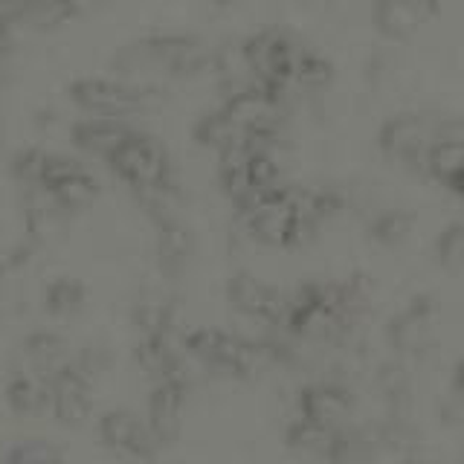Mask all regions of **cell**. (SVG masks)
Segmentation results:
<instances>
[{
    "mask_svg": "<svg viewBox=\"0 0 464 464\" xmlns=\"http://www.w3.org/2000/svg\"><path fill=\"white\" fill-rule=\"evenodd\" d=\"M250 238L267 246H299L314 236V224L302 215L296 186H279L238 209Z\"/></svg>",
    "mask_w": 464,
    "mask_h": 464,
    "instance_id": "obj_3",
    "label": "cell"
},
{
    "mask_svg": "<svg viewBox=\"0 0 464 464\" xmlns=\"http://www.w3.org/2000/svg\"><path fill=\"white\" fill-rule=\"evenodd\" d=\"M435 250H439V261L444 267H461L464 265V224H450L439 244H435Z\"/></svg>",
    "mask_w": 464,
    "mask_h": 464,
    "instance_id": "obj_28",
    "label": "cell"
},
{
    "mask_svg": "<svg viewBox=\"0 0 464 464\" xmlns=\"http://www.w3.org/2000/svg\"><path fill=\"white\" fill-rule=\"evenodd\" d=\"M450 192H456V195H459V198L464 200V174H461V178H459V180L453 183V188H450Z\"/></svg>",
    "mask_w": 464,
    "mask_h": 464,
    "instance_id": "obj_34",
    "label": "cell"
},
{
    "mask_svg": "<svg viewBox=\"0 0 464 464\" xmlns=\"http://www.w3.org/2000/svg\"><path fill=\"white\" fill-rule=\"evenodd\" d=\"M18 29H26V0H0V38L14 41Z\"/></svg>",
    "mask_w": 464,
    "mask_h": 464,
    "instance_id": "obj_30",
    "label": "cell"
},
{
    "mask_svg": "<svg viewBox=\"0 0 464 464\" xmlns=\"http://www.w3.org/2000/svg\"><path fill=\"white\" fill-rule=\"evenodd\" d=\"M334 79V67L328 58L314 53L311 47H304L294 62V87H304V91H316V87H325Z\"/></svg>",
    "mask_w": 464,
    "mask_h": 464,
    "instance_id": "obj_24",
    "label": "cell"
},
{
    "mask_svg": "<svg viewBox=\"0 0 464 464\" xmlns=\"http://www.w3.org/2000/svg\"><path fill=\"white\" fill-rule=\"evenodd\" d=\"M183 345L188 354L203 362V366L218 369L224 374H236V377H250L265 369L267 362L282 357L279 345L246 340V337H238V334L218 331V328H198L183 340Z\"/></svg>",
    "mask_w": 464,
    "mask_h": 464,
    "instance_id": "obj_4",
    "label": "cell"
},
{
    "mask_svg": "<svg viewBox=\"0 0 464 464\" xmlns=\"http://www.w3.org/2000/svg\"><path fill=\"white\" fill-rule=\"evenodd\" d=\"M72 366H76L84 377H96L102 369L108 366V357H105V352L102 348H84V352H79V357L72 360Z\"/></svg>",
    "mask_w": 464,
    "mask_h": 464,
    "instance_id": "obj_31",
    "label": "cell"
},
{
    "mask_svg": "<svg viewBox=\"0 0 464 464\" xmlns=\"http://www.w3.org/2000/svg\"><path fill=\"white\" fill-rule=\"evenodd\" d=\"M410 229H412V215L392 209V212H383L372 224V238L386 246H398L406 236H410Z\"/></svg>",
    "mask_w": 464,
    "mask_h": 464,
    "instance_id": "obj_27",
    "label": "cell"
},
{
    "mask_svg": "<svg viewBox=\"0 0 464 464\" xmlns=\"http://www.w3.org/2000/svg\"><path fill=\"white\" fill-rule=\"evenodd\" d=\"M134 325L140 328L142 337L151 334H171V308L166 302H140L134 308Z\"/></svg>",
    "mask_w": 464,
    "mask_h": 464,
    "instance_id": "obj_26",
    "label": "cell"
},
{
    "mask_svg": "<svg viewBox=\"0 0 464 464\" xmlns=\"http://www.w3.org/2000/svg\"><path fill=\"white\" fill-rule=\"evenodd\" d=\"M50 389H53V406L50 412L62 420V424H82L91 415V377H84L72 362L62 366L50 374Z\"/></svg>",
    "mask_w": 464,
    "mask_h": 464,
    "instance_id": "obj_11",
    "label": "cell"
},
{
    "mask_svg": "<svg viewBox=\"0 0 464 464\" xmlns=\"http://www.w3.org/2000/svg\"><path fill=\"white\" fill-rule=\"evenodd\" d=\"M354 410V395L343 383L319 381L302 386L296 395V415L311 418L325 427H343V420Z\"/></svg>",
    "mask_w": 464,
    "mask_h": 464,
    "instance_id": "obj_10",
    "label": "cell"
},
{
    "mask_svg": "<svg viewBox=\"0 0 464 464\" xmlns=\"http://www.w3.org/2000/svg\"><path fill=\"white\" fill-rule=\"evenodd\" d=\"M99 439L105 441L116 453H125L130 459H151L160 441L149 420H140L128 410H111L99 418Z\"/></svg>",
    "mask_w": 464,
    "mask_h": 464,
    "instance_id": "obj_9",
    "label": "cell"
},
{
    "mask_svg": "<svg viewBox=\"0 0 464 464\" xmlns=\"http://www.w3.org/2000/svg\"><path fill=\"white\" fill-rule=\"evenodd\" d=\"M439 12L435 0H374L372 21L386 38H410Z\"/></svg>",
    "mask_w": 464,
    "mask_h": 464,
    "instance_id": "obj_12",
    "label": "cell"
},
{
    "mask_svg": "<svg viewBox=\"0 0 464 464\" xmlns=\"http://www.w3.org/2000/svg\"><path fill=\"white\" fill-rule=\"evenodd\" d=\"M435 140V125L430 116L424 113H398L392 120L383 122L381 134H377V145L386 157L403 160V163H412L420 169L424 163V154L430 151V145Z\"/></svg>",
    "mask_w": 464,
    "mask_h": 464,
    "instance_id": "obj_8",
    "label": "cell"
},
{
    "mask_svg": "<svg viewBox=\"0 0 464 464\" xmlns=\"http://www.w3.org/2000/svg\"><path fill=\"white\" fill-rule=\"evenodd\" d=\"M67 96L76 102L82 111L93 116H128L149 111L163 102V93L151 84H130L122 79L105 76H84L67 87Z\"/></svg>",
    "mask_w": 464,
    "mask_h": 464,
    "instance_id": "obj_5",
    "label": "cell"
},
{
    "mask_svg": "<svg viewBox=\"0 0 464 464\" xmlns=\"http://www.w3.org/2000/svg\"><path fill=\"white\" fill-rule=\"evenodd\" d=\"M453 389L459 392V395L464 398V360L456 366V372H453Z\"/></svg>",
    "mask_w": 464,
    "mask_h": 464,
    "instance_id": "obj_33",
    "label": "cell"
},
{
    "mask_svg": "<svg viewBox=\"0 0 464 464\" xmlns=\"http://www.w3.org/2000/svg\"><path fill=\"white\" fill-rule=\"evenodd\" d=\"M195 140L203 145V149H212L218 154H224L229 149H238V145L246 142V134L244 130L229 120L227 111H212L207 116H200L198 125H195Z\"/></svg>",
    "mask_w": 464,
    "mask_h": 464,
    "instance_id": "obj_19",
    "label": "cell"
},
{
    "mask_svg": "<svg viewBox=\"0 0 464 464\" xmlns=\"http://www.w3.org/2000/svg\"><path fill=\"white\" fill-rule=\"evenodd\" d=\"M227 299L238 314L253 316L258 323H267L276 328L285 325V316L290 308V294H285V290L276 285L256 279L250 273L232 276L227 285Z\"/></svg>",
    "mask_w": 464,
    "mask_h": 464,
    "instance_id": "obj_7",
    "label": "cell"
},
{
    "mask_svg": "<svg viewBox=\"0 0 464 464\" xmlns=\"http://www.w3.org/2000/svg\"><path fill=\"white\" fill-rule=\"evenodd\" d=\"M432 302L430 299H415L410 308H403L395 319L389 323V343L398 352H418L424 348L430 328H432Z\"/></svg>",
    "mask_w": 464,
    "mask_h": 464,
    "instance_id": "obj_15",
    "label": "cell"
},
{
    "mask_svg": "<svg viewBox=\"0 0 464 464\" xmlns=\"http://www.w3.org/2000/svg\"><path fill=\"white\" fill-rule=\"evenodd\" d=\"M21 354L29 360V366L44 372V374H53L62 366H67V343L58 337L53 331H35L29 334L21 345Z\"/></svg>",
    "mask_w": 464,
    "mask_h": 464,
    "instance_id": "obj_20",
    "label": "cell"
},
{
    "mask_svg": "<svg viewBox=\"0 0 464 464\" xmlns=\"http://www.w3.org/2000/svg\"><path fill=\"white\" fill-rule=\"evenodd\" d=\"M212 64V53L195 35H149L130 41L113 55V67L120 72L160 70L166 76H195Z\"/></svg>",
    "mask_w": 464,
    "mask_h": 464,
    "instance_id": "obj_2",
    "label": "cell"
},
{
    "mask_svg": "<svg viewBox=\"0 0 464 464\" xmlns=\"http://www.w3.org/2000/svg\"><path fill=\"white\" fill-rule=\"evenodd\" d=\"M6 403H9V410L21 418L50 412V406H53L50 377L47 381H38V377H29V374L12 377L6 386Z\"/></svg>",
    "mask_w": 464,
    "mask_h": 464,
    "instance_id": "obj_18",
    "label": "cell"
},
{
    "mask_svg": "<svg viewBox=\"0 0 464 464\" xmlns=\"http://www.w3.org/2000/svg\"><path fill=\"white\" fill-rule=\"evenodd\" d=\"M18 76V47L14 41L0 38V84H9Z\"/></svg>",
    "mask_w": 464,
    "mask_h": 464,
    "instance_id": "obj_32",
    "label": "cell"
},
{
    "mask_svg": "<svg viewBox=\"0 0 464 464\" xmlns=\"http://www.w3.org/2000/svg\"><path fill=\"white\" fill-rule=\"evenodd\" d=\"M192 232L178 218H166L157 224V261L166 273H180L192 258Z\"/></svg>",
    "mask_w": 464,
    "mask_h": 464,
    "instance_id": "obj_16",
    "label": "cell"
},
{
    "mask_svg": "<svg viewBox=\"0 0 464 464\" xmlns=\"http://www.w3.org/2000/svg\"><path fill=\"white\" fill-rule=\"evenodd\" d=\"M108 166L130 188H149L157 183L174 180L166 145L149 134H140V130L108 160Z\"/></svg>",
    "mask_w": 464,
    "mask_h": 464,
    "instance_id": "obj_6",
    "label": "cell"
},
{
    "mask_svg": "<svg viewBox=\"0 0 464 464\" xmlns=\"http://www.w3.org/2000/svg\"><path fill=\"white\" fill-rule=\"evenodd\" d=\"M134 134L137 130L128 122H122V116H93V120L72 125L70 140L84 154H96L102 160H111Z\"/></svg>",
    "mask_w": 464,
    "mask_h": 464,
    "instance_id": "obj_13",
    "label": "cell"
},
{
    "mask_svg": "<svg viewBox=\"0 0 464 464\" xmlns=\"http://www.w3.org/2000/svg\"><path fill=\"white\" fill-rule=\"evenodd\" d=\"M432 180H439L441 186L453 188V183L464 174V137H441L430 145V151L424 154L420 163Z\"/></svg>",
    "mask_w": 464,
    "mask_h": 464,
    "instance_id": "obj_17",
    "label": "cell"
},
{
    "mask_svg": "<svg viewBox=\"0 0 464 464\" xmlns=\"http://www.w3.org/2000/svg\"><path fill=\"white\" fill-rule=\"evenodd\" d=\"M362 311L357 282H304L290 294L282 331L299 340H331Z\"/></svg>",
    "mask_w": 464,
    "mask_h": 464,
    "instance_id": "obj_1",
    "label": "cell"
},
{
    "mask_svg": "<svg viewBox=\"0 0 464 464\" xmlns=\"http://www.w3.org/2000/svg\"><path fill=\"white\" fill-rule=\"evenodd\" d=\"M84 285L79 279H70V276H62L47 285L44 290V308H47L53 316H70L76 314L84 304Z\"/></svg>",
    "mask_w": 464,
    "mask_h": 464,
    "instance_id": "obj_23",
    "label": "cell"
},
{
    "mask_svg": "<svg viewBox=\"0 0 464 464\" xmlns=\"http://www.w3.org/2000/svg\"><path fill=\"white\" fill-rule=\"evenodd\" d=\"M47 195L53 198V203L62 212H79L84 207H91V203L99 198V183L93 174L84 169L79 174H72L70 180L53 186Z\"/></svg>",
    "mask_w": 464,
    "mask_h": 464,
    "instance_id": "obj_21",
    "label": "cell"
},
{
    "mask_svg": "<svg viewBox=\"0 0 464 464\" xmlns=\"http://www.w3.org/2000/svg\"><path fill=\"white\" fill-rule=\"evenodd\" d=\"M47 151H41V149H24L12 157V163H9V171H12V178L29 186V188H41V178H44V166H47Z\"/></svg>",
    "mask_w": 464,
    "mask_h": 464,
    "instance_id": "obj_25",
    "label": "cell"
},
{
    "mask_svg": "<svg viewBox=\"0 0 464 464\" xmlns=\"http://www.w3.org/2000/svg\"><path fill=\"white\" fill-rule=\"evenodd\" d=\"M188 381H157L151 398H149V424L157 432L160 441L174 439V432L180 427V412L186 403Z\"/></svg>",
    "mask_w": 464,
    "mask_h": 464,
    "instance_id": "obj_14",
    "label": "cell"
},
{
    "mask_svg": "<svg viewBox=\"0 0 464 464\" xmlns=\"http://www.w3.org/2000/svg\"><path fill=\"white\" fill-rule=\"evenodd\" d=\"M82 14L79 0H26V26L50 33Z\"/></svg>",
    "mask_w": 464,
    "mask_h": 464,
    "instance_id": "obj_22",
    "label": "cell"
},
{
    "mask_svg": "<svg viewBox=\"0 0 464 464\" xmlns=\"http://www.w3.org/2000/svg\"><path fill=\"white\" fill-rule=\"evenodd\" d=\"M0 130H4V128H0Z\"/></svg>",
    "mask_w": 464,
    "mask_h": 464,
    "instance_id": "obj_35",
    "label": "cell"
},
{
    "mask_svg": "<svg viewBox=\"0 0 464 464\" xmlns=\"http://www.w3.org/2000/svg\"><path fill=\"white\" fill-rule=\"evenodd\" d=\"M84 171V166L79 163L76 157H67V154H50L47 157V166H44V178H41V188L44 192H50L53 186L70 180L72 174Z\"/></svg>",
    "mask_w": 464,
    "mask_h": 464,
    "instance_id": "obj_29",
    "label": "cell"
}]
</instances>
